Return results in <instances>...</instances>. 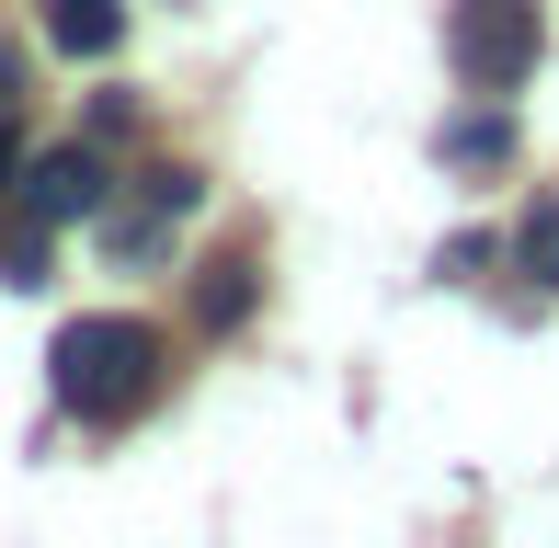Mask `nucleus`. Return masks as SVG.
<instances>
[{
  "instance_id": "obj_1",
  "label": "nucleus",
  "mask_w": 559,
  "mask_h": 548,
  "mask_svg": "<svg viewBox=\"0 0 559 548\" xmlns=\"http://www.w3.org/2000/svg\"><path fill=\"white\" fill-rule=\"evenodd\" d=\"M46 378H58V401L81 412V422H126V412H148V389H160V332L148 320H69L58 343H46Z\"/></svg>"
},
{
  "instance_id": "obj_2",
  "label": "nucleus",
  "mask_w": 559,
  "mask_h": 548,
  "mask_svg": "<svg viewBox=\"0 0 559 548\" xmlns=\"http://www.w3.org/2000/svg\"><path fill=\"white\" fill-rule=\"evenodd\" d=\"M537 46H548L537 0H456V23H445V58L468 92H514L537 69Z\"/></svg>"
},
{
  "instance_id": "obj_3",
  "label": "nucleus",
  "mask_w": 559,
  "mask_h": 548,
  "mask_svg": "<svg viewBox=\"0 0 559 548\" xmlns=\"http://www.w3.org/2000/svg\"><path fill=\"white\" fill-rule=\"evenodd\" d=\"M104 148H46V160H23L12 171V206L23 217H46V229H69V217H104Z\"/></svg>"
},
{
  "instance_id": "obj_4",
  "label": "nucleus",
  "mask_w": 559,
  "mask_h": 548,
  "mask_svg": "<svg viewBox=\"0 0 559 548\" xmlns=\"http://www.w3.org/2000/svg\"><path fill=\"white\" fill-rule=\"evenodd\" d=\"M46 46H58V58H115L126 46V0H46Z\"/></svg>"
},
{
  "instance_id": "obj_5",
  "label": "nucleus",
  "mask_w": 559,
  "mask_h": 548,
  "mask_svg": "<svg viewBox=\"0 0 559 548\" xmlns=\"http://www.w3.org/2000/svg\"><path fill=\"white\" fill-rule=\"evenodd\" d=\"M435 148H445L456 171H491V160H514V115H502V104H479V115H456Z\"/></svg>"
},
{
  "instance_id": "obj_6",
  "label": "nucleus",
  "mask_w": 559,
  "mask_h": 548,
  "mask_svg": "<svg viewBox=\"0 0 559 548\" xmlns=\"http://www.w3.org/2000/svg\"><path fill=\"white\" fill-rule=\"evenodd\" d=\"M194 320H206V332H240L251 320V263H206L194 274Z\"/></svg>"
},
{
  "instance_id": "obj_7",
  "label": "nucleus",
  "mask_w": 559,
  "mask_h": 548,
  "mask_svg": "<svg viewBox=\"0 0 559 548\" xmlns=\"http://www.w3.org/2000/svg\"><path fill=\"white\" fill-rule=\"evenodd\" d=\"M514 263L537 274L548 297H559V194H537V206H525V229H514Z\"/></svg>"
},
{
  "instance_id": "obj_8",
  "label": "nucleus",
  "mask_w": 559,
  "mask_h": 548,
  "mask_svg": "<svg viewBox=\"0 0 559 548\" xmlns=\"http://www.w3.org/2000/svg\"><path fill=\"white\" fill-rule=\"evenodd\" d=\"M0 286H46V217L0 229Z\"/></svg>"
},
{
  "instance_id": "obj_9",
  "label": "nucleus",
  "mask_w": 559,
  "mask_h": 548,
  "mask_svg": "<svg viewBox=\"0 0 559 548\" xmlns=\"http://www.w3.org/2000/svg\"><path fill=\"white\" fill-rule=\"evenodd\" d=\"M138 194H148V206H160V217H183V206H194V194H206V183H194V171H183V160H160V171H148V183H138Z\"/></svg>"
},
{
  "instance_id": "obj_10",
  "label": "nucleus",
  "mask_w": 559,
  "mask_h": 548,
  "mask_svg": "<svg viewBox=\"0 0 559 548\" xmlns=\"http://www.w3.org/2000/svg\"><path fill=\"white\" fill-rule=\"evenodd\" d=\"M12 171H23V138H12V127H0V194H12Z\"/></svg>"
},
{
  "instance_id": "obj_11",
  "label": "nucleus",
  "mask_w": 559,
  "mask_h": 548,
  "mask_svg": "<svg viewBox=\"0 0 559 548\" xmlns=\"http://www.w3.org/2000/svg\"><path fill=\"white\" fill-rule=\"evenodd\" d=\"M12 92H23V58H12V46H0V104H12Z\"/></svg>"
}]
</instances>
